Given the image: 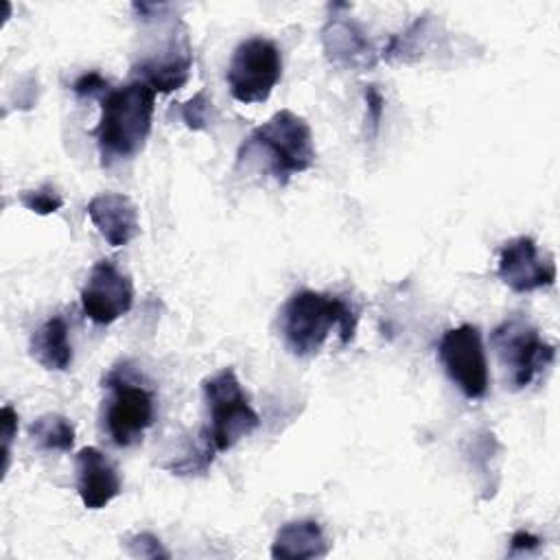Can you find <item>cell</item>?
I'll return each mask as SVG.
<instances>
[{"label":"cell","instance_id":"6da1fadb","mask_svg":"<svg viewBox=\"0 0 560 560\" xmlns=\"http://www.w3.org/2000/svg\"><path fill=\"white\" fill-rule=\"evenodd\" d=\"M357 308L341 295L300 289L280 308L278 328L287 350L295 357H313L322 350L332 328L341 343H350L357 332Z\"/></svg>","mask_w":560,"mask_h":560},{"label":"cell","instance_id":"7a4b0ae2","mask_svg":"<svg viewBox=\"0 0 560 560\" xmlns=\"http://www.w3.org/2000/svg\"><path fill=\"white\" fill-rule=\"evenodd\" d=\"M238 164H256L280 186L315 164V140L311 125L291 109L276 112L254 127L238 149Z\"/></svg>","mask_w":560,"mask_h":560},{"label":"cell","instance_id":"3957f363","mask_svg":"<svg viewBox=\"0 0 560 560\" xmlns=\"http://www.w3.org/2000/svg\"><path fill=\"white\" fill-rule=\"evenodd\" d=\"M155 92L144 81H129L101 98V118L94 129L103 166L138 155L151 133Z\"/></svg>","mask_w":560,"mask_h":560},{"label":"cell","instance_id":"277c9868","mask_svg":"<svg viewBox=\"0 0 560 560\" xmlns=\"http://www.w3.org/2000/svg\"><path fill=\"white\" fill-rule=\"evenodd\" d=\"M201 394L208 409V424L201 429L217 453L230 451L241 438L260 424L234 368H223L201 381Z\"/></svg>","mask_w":560,"mask_h":560},{"label":"cell","instance_id":"5b68a950","mask_svg":"<svg viewBox=\"0 0 560 560\" xmlns=\"http://www.w3.org/2000/svg\"><path fill=\"white\" fill-rule=\"evenodd\" d=\"M490 346L512 389H525L556 361V346L545 341L538 328L523 315H512L494 326Z\"/></svg>","mask_w":560,"mask_h":560},{"label":"cell","instance_id":"8992f818","mask_svg":"<svg viewBox=\"0 0 560 560\" xmlns=\"http://www.w3.org/2000/svg\"><path fill=\"white\" fill-rule=\"evenodd\" d=\"M103 385L109 389L103 422L112 442L116 446H133L142 442L144 431L155 418L153 392L131 376L127 361L114 365L103 378Z\"/></svg>","mask_w":560,"mask_h":560},{"label":"cell","instance_id":"52a82bcc","mask_svg":"<svg viewBox=\"0 0 560 560\" xmlns=\"http://www.w3.org/2000/svg\"><path fill=\"white\" fill-rule=\"evenodd\" d=\"M282 77V52L267 37L243 39L228 63V88L238 103H262Z\"/></svg>","mask_w":560,"mask_h":560},{"label":"cell","instance_id":"ba28073f","mask_svg":"<svg viewBox=\"0 0 560 560\" xmlns=\"http://www.w3.org/2000/svg\"><path fill=\"white\" fill-rule=\"evenodd\" d=\"M438 359L451 383L468 400H479L488 394V359L477 326L459 324L448 328L438 343Z\"/></svg>","mask_w":560,"mask_h":560},{"label":"cell","instance_id":"9c48e42d","mask_svg":"<svg viewBox=\"0 0 560 560\" xmlns=\"http://www.w3.org/2000/svg\"><path fill=\"white\" fill-rule=\"evenodd\" d=\"M192 68V46L186 26L177 20L160 48H153L133 63L138 81H144L153 92H173L186 85Z\"/></svg>","mask_w":560,"mask_h":560},{"label":"cell","instance_id":"30bf717a","mask_svg":"<svg viewBox=\"0 0 560 560\" xmlns=\"http://www.w3.org/2000/svg\"><path fill=\"white\" fill-rule=\"evenodd\" d=\"M133 306V284L127 273H122L116 262L98 260L81 289V308L83 315L98 324L107 326L118 317L127 315Z\"/></svg>","mask_w":560,"mask_h":560},{"label":"cell","instance_id":"8fae6325","mask_svg":"<svg viewBox=\"0 0 560 560\" xmlns=\"http://www.w3.org/2000/svg\"><path fill=\"white\" fill-rule=\"evenodd\" d=\"M497 276L514 293H532L556 282V262L549 254H540L532 236H514L499 249Z\"/></svg>","mask_w":560,"mask_h":560},{"label":"cell","instance_id":"7c38bea8","mask_svg":"<svg viewBox=\"0 0 560 560\" xmlns=\"http://www.w3.org/2000/svg\"><path fill=\"white\" fill-rule=\"evenodd\" d=\"M319 39L322 50L332 66L363 72L378 63V55L365 31L348 15L332 13L322 26Z\"/></svg>","mask_w":560,"mask_h":560},{"label":"cell","instance_id":"4fadbf2b","mask_svg":"<svg viewBox=\"0 0 560 560\" xmlns=\"http://www.w3.org/2000/svg\"><path fill=\"white\" fill-rule=\"evenodd\" d=\"M77 492L88 510L109 505L122 490V481L114 462L96 446H83L74 455Z\"/></svg>","mask_w":560,"mask_h":560},{"label":"cell","instance_id":"5bb4252c","mask_svg":"<svg viewBox=\"0 0 560 560\" xmlns=\"http://www.w3.org/2000/svg\"><path fill=\"white\" fill-rule=\"evenodd\" d=\"M85 210L96 232L112 247H122L140 234L138 208L127 195L101 192L88 203Z\"/></svg>","mask_w":560,"mask_h":560},{"label":"cell","instance_id":"9a60e30c","mask_svg":"<svg viewBox=\"0 0 560 560\" xmlns=\"http://www.w3.org/2000/svg\"><path fill=\"white\" fill-rule=\"evenodd\" d=\"M328 551L330 540L326 538L322 525L311 518L284 523L271 542V558L276 560H311L324 558Z\"/></svg>","mask_w":560,"mask_h":560},{"label":"cell","instance_id":"2e32d148","mask_svg":"<svg viewBox=\"0 0 560 560\" xmlns=\"http://www.w3.org/2000/svg\"><path fill=\"white\" fill-rule=\"evenodd\" d=\"M31 357L52 372H63L72 363V346L68 339V324L61 315L46 319L33 335L28 343Z\"/></svg>","mask_w":560,"mask_h":560},{"label":"cell","instance_id":"e0dca14e","mask_svg":"<svg viewBox=\"0 0 560 560\" xmlns=\"http://www.w3.org/2000/svg\"><path fill=\"white\" fill-rule=\"evenodd\" d=\"M28 435L42 451L70 453L74 446V427L61 413H44L28 427Z\"/></svg>","mask_w":560,"mask_h":560},{"label":"cell","instance_id":"ac0fdd59","mask_svg":"<svg viewBox=\"0 0 560 560\" xmlns=\"http://www.w3.org/2000/svg\"><path fill=\"white\" fill-rule=\"evenodd\" d=\"M18 199L26 210L42 214V217L52 214L63 206V197L59 195V190L52 184H42L39 188H33V190H22L18 195Z\"/></svg>","mask_w":560,"mask_h":560},{"label":"cell","instance_id":"d6986e66","mask_svg":"<svg viewBox=\"0 0 560 560\" xmlns=\"http://www.w3.org/2000/svg\"><path fill=\"white\" fill-rule=\"evenodd\" d=\"M179 114H182V120L186 122L188 129L201 131V129H206L208 122H210V116H212V101L208 98L206 92H197L190 101L182 103Z\"/></svg>","mask_w":560,"mask_h":560},{"label":"cell","instance_id":"ffe728a7","mask_svg":"<svg viewBox=\"0 0 560 560\" xmlns=\"http://www.w3.org/2000/svg\"><path fill=\"white\" fill-rule=\"evenodd\" d=\"M125 547L129 556L133 558H168V551L162 547L160 538L153 536L151 532H140L133 536L125 538Z\"/></svg>","mask_w":560,"mask_h":560},{"label":"cell","instance_id":"44dd1931","mask_svg":"<svg viewBox=\"0 0 560 560\" xmlns=\"http://www.w3.org/2000/svg\"><path fill=\"white\" fill-rule=\"evenodd\" d=\"M107 81L96 72V70H90L85 74H81L74 83H72V92L81 98L85 96H101V94H107Z\"/></svg>","mask_w":560,"mask_h":560},{"label":"cell","instance_id":"7402d4cb","mask_svg":"<svg viewBox=\"0 0 560 560\" xmlns=\"http://www.w3.org/2000/svg\"><path fill=\"white\" fill-rule=\"evenodd\" d=\"M365 96V109H368V122L372 129V136L378 131L381 127V118H383V109H385V98L381 94V90L376 85H365L363 90Z\"/></svg>","mask_w":560,"mask_h":560},{"label":"cell","instance_id":"603a6c76","mask_svg":"<svg viewBox=\"0 0 560 560\" xmlns=\"http://www.w3.org/2000/svg\"><path fill=\"white\" fill-rule=\"evenodd\" d=\"M15 433H18V413L11 405H4L2 407V457H4L2 470L9 468V451Z\"/></svg>","mask_w":560,"mask_h":560},{"label":"cell","instance_id":"cb8c5ba5","mask_svg":"<svg viewBox=\"0 0 560 560\" xmlns=\"http://www.w3.org/2000/svg\"><path fill=\"white\" fill-rule=\"evenodd\" d=\"M542 540L538 536H534L532 532L527 529H518L512 534L510 538V551L508 556H523V553H532L536 549H540Z\"/></svg>","mask_w":560,"mask_h":560}]
</instances>
